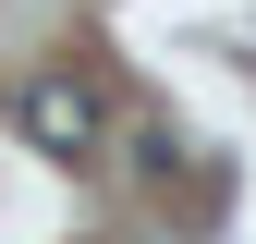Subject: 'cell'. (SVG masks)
Returning <instances> with one entry per match:
<instances>
[{
  "label": "cell",
  "mask_w": 256,
  "mask_h": 244,
  "mask_svg": "<svg viewBox=\"0 0 256 244\" xmlns=\"http://www.w3.org/2000/svg\"><path fill=\"white\" fill-rule=\"evenodd\" d=\"M12 122H24V146H37V159H98V134H110V98L86 74H37L12 98Z\"/></svg>",
  "instance_id": "1"
}]
</instances>
